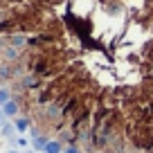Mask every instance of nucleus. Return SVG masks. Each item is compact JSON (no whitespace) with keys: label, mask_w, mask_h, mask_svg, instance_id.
Instances as JSON below:
<instances>
[{"label":"nucleus","mask_w":153,"mask_h":153,"mask_svg":"<svg viewBox=\"0 0 153 153\" xmlns=\"http://www.w3.org/2000/svg\"><path fill=\"white\" fill-rule=\"evenodd\" d=\"M7 43L11 45V48H16V50H20V48H25V45L29 43V38L25 36V34H11L9 38H7Z\"/></svg>","instance_id":"1"},{"label":"nucleus","mask_w":153,"mask_h":153,"mask_svg":"<svg viewBox=\"0 0 153 153\" xmlns=\"http://www.w3.org/2000/svg\"><path fill=\"white\" fill-rule=\"evenodd\" d=\"M2 110H5V115H7V117H16V115H18V110H20V106H18V101L9 99L5 106H2Z\"/></svg>","instance_id":"2"},{"label":"nucleus","mask_w":153,"mask_h":153,"mask_svg":"<svg viewBox=\"0 0 153 153\" xmlns=\"http://www.w3.org/2000/svg\"><path fill=\"white\" fill-rule=\"evenodd\" d=\"M45 153H63V144H61V140H50L48 146H45Z\"/></svg>","instance_id":"3"},{"label":"nucleus","mask_w":153,"mask_h":153,"mask_svg":"<svg viewBox=\"0 0 153 153\" xmlns=\"http://www.w3.org/2000/svg\"><path fill=\"white\" fill-rule=\"evenodd\" d=\"M14 126H16L18 133H25V131H29V120H27V117H16Z\"/></svg>","instance_id":"4"},{"label":"nucleus","mask_w":153,"mask_h":153,"mask_svg":"<svg viewBox=\"0 0 153 153\" xmlns=\"http://www.w3.org/2000/svg\"><path fill=\"white\" fill-rule=\"evenodd\" d=\"M48 142H50V140L45 137V135H36V137H34V151H45Z\"/></svg>","instance_id":"5"},{"label":"nucleus","mask_w":153,"mask_h":153,"mask_svg":"<svg viewBox=\"0 0 153 153\" xmlns=\"http://www.w3.org/2000/svg\"><path fill=\"white\" fill-rule=\"evenodd\" d=\"M2 56H5L7 61H16V59H18V50L11 48V45H9V48L5 45V50H2Z\"/></svg>","instance_id":"6"},{"label":"nucleus","mask_w":153,"mask_h":153,"mask_svg":"<svg viewBox=\"0 0 153 153\" xmlns=\"http://www.w3.org/2000/svg\"><path fill=\"white\" fill-rule=\"evenodd\" d=\"M36 83H38V74H29V76H25V79H23V86L25 88H36Z\"/></svg>","instance_id":"7"},{"label":"nucleus","mask_w":153,"mask_h":153,"mask_svg":"<svg viewBox=\"0 0 153 153\" xmlns=\"http://www.w3.org/2000/svg\"><path fill=\"white\" fill-rule=\"evenodd\" d=\"M0 133H2V137H11V135L16 133V126L14 124H5L2 128H0Z\"/></svg>","instance_id":"8"},{"label":"nucleus","mask_w":153,"mask_h":153,"mask_svg":"<svg viewBox=\"0 0 153 153\" xmlns=\"http://www.w3.org/2000/svg\"><path fill=\"white\" fill-rule=\"evenodd\" d=\"M9 99H11V92L7 88H0V106H5Z\"/></svg>","instance_id":"9"},{"label":"nucleus","mask_w":153,"mask_h":153,"mask_svg":"<svg viewBox=\"0 0 153 153\" xmlns=\"http://www.w3.org/2000/svg\"><path fill=\"white\" fill-rule=\"evenodd\" d=\"M63 153H79V149H76L74 144H70V146H65V149H63Z\"/></svg>","instance_id":"10"},{"label":"nucleus","mask_w":153,"mask_h":153,"mask_svg":"<svg viewBox=\"0 0 153 153\" xmlns=\"http://www.w3.org/2000/svg\"><path fill=\"white\" fill-rule=\"evenodd\" d=\"M5 117H7V115H5V110H2V106H0V128L5 126Z\"/></svg>","instance_id":"11"},{"label":"nucleus","mask_w":153,"mask_h":153,"mask_svg":"<svg viewBox=\"0 0 153 153\" xmlns=\"http://www.w3.org/2000/svg\"><path fill=\"white\" fill-rule=\"evenodd\" d=\"M16 142H18V146H27V144H29V140H27V137H18Z\"/></svg>","instance_id":"12"},{"label":"nucleus","mask_w":153,"mask_h":153,"mask_svg":"<svg viewBox=\"0 0 153 153\" xmlns=\"http://www.w3.org/2000/svg\"><path fill=\"white\" fill-rule=\"evenodd\" d=\"M2 20H5V14H2V11H0V25H2Z\"/></svg>","instance_id":"13"},{"label":"nucleus","mask_w":153,"mask_h":153,"mask_svg":"<svg viewBox=\"0 0 153 153\" xmlns=\"http://www.w3.org/2000/svg\"><path fill=\"white\" fill-rule=\"evenodd\" d=\"M25 153H38V151H25Z\"/></svg>","instance_id":"14"},{"label":"nucleus","mask_w":153,"mask_h":153,"mask_svg":"<svg viewBox=\"0 0 153 153\" xmlns=\"http://www.w3.org/2000/svg\"><path fill=\"white\" fill-rule=\"evenodd\" d=\"M7 153H18V151H7Z\"/></svg>","instance_id":"15"}]
</instances>
